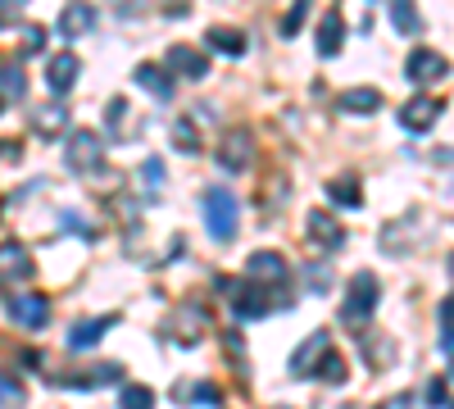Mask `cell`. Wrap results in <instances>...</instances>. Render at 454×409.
Listing matches in <instances>:
<instances>
[{
	"mask_svg": "<svg viewBox=\"0 0 454 409\" xmlns=\"http://www.w3.org/2000/svg\"><path fill=\"white\" fill-rule=\"evenodd\" d=\"M5 310H10L14 323H23L27 332H36V327H46V323H51V301H46V295H32V291H23V295H5Z\"/></svg>",
	"mask_w": 454,
	"mask_h": 409,
	"instance_id": "8992f818",
	"label": "cell"
},
{
	"mask_svg": "<svg viewBox=\"0 0 454 409\" xmlns=\"http://www.w3.org/2000/svg\"><path fill=\"white\" fill-rule=\"evenodd\" d=\"M168 68L177 73V78H186V83H205L209 78V55L196 51V46H173L168 51Z\"/></svg>",
	"mask_w": 454,
	"mask_h": 409,
	"instance_id": "9c48e42d",
	"label": "cell"
},
{
	"mask_svg": "<svg viewBox=\"0 0 454 409\" xmlns=\"http://www.w3.org/2000/svg\"><path fill=\"white\" fill-rule=\"evenodd\" d=\"M372 310H377V273H355L350 278V295H346V305H340V319L359 327Z\"/></svg>",
	"mask_w": 454,
	"mask_h": 409,
	"instance_id": "277c9868",
	"label": "cell"
},
{
	"mask_svg": "<svg viewBox=\"0 0 454 409\" xmlns=\"http://www.w3.org/2000/svg\"><path fill=\"white\" fill-rule=\"evenodd\" d=\"M314 374L323 378V382H332V387H346V378H350V368H346V359H340L336 350H327L323 359H318V368Z\"/></svg>",
	"mask_w": 454,
	"mask_h": 409,
	"instance_id": "603a6c76",
	"label": "cell"
},
{
	"mask_svg": "<svg viewBox=\"0 0 454 409\" xmlns=\"http://www.w3.org/2000/svg\"><path fill=\"white\" fill-rule=\"evenodd\" d=\"M391 23H395V32H404V36L423 32V19H419V10H413V5H391Z\"/></svg>",
	"mask_w": 454,
	"mask_h": 409,
	"instance_id": "4316f807",
	"label": "cell"
},
{
	"mask_svg": "<svg viewBox=\"0 0 454 409\" xmlns=\"http://www.w3.org/2000/svg\"><path fill=\"white\" fill-rule=\"evenodd\" d=\"M209 51H223V55H246V32L237 28H209Z\"/></svg>",
	"mask_w": 454,
	"mask_h": 409,
	"instance_id": "44dd1931",
	"label": "cell"
},
{
	"mask_svg": "<svg viewBox=\"0 0 454 409\" xmlns=\"http://www.w3.org/2000/svg\"><path fill=\"white\" fill-rule=\"evenodd\" d=\"M0 400H5L10 409H19V405H23V387H19L14 378H0Z\"/></svg>",
	"mask_w": 454,
	"mask_h": 409,
	"instance_id": "1f68e13d",
	"label": "cell"
},
{
	"mask_svg": "<svg viewBox=\"0 0 454 409\" xmlns=\"http://www.w3.org/2000/svg\"><path fill=\"white\" fill-rule=\"evenodd\" d=\"M109 327H119V314H100V319H87L68 332V350H91Z\"/></svg>",
	"mask_w": 454,
	"mask_h": 409,
	"instance_id": "4fadbf2b",
	"label": "cell"
},
{
	"mask_svg": "<svg viewBox=\"0 0 454 409\" xmlns=\"http://www.w3.org/2000/svg\"><path fill=\"white\" fill-rule=\"evenodd\" d=\"M340 36H346V19H340L336 10H327L323 23H318V55L323 59H332L340 51Z\"/></svg>",
	"mask_w": 454,
	"mask_h": 409,
	"instance_id": "ac0fdd59",
	"label": "cell"
},
{
	"mask_svg": "<svg viewBox=\"0 0 454 409\" xmlns=\"http://www.w3.org/2000/svg\"><path fill=\"white\" fill-rule=\"evenodd\" d=\"M336 109L340 114H372V109H382V91L377 87H350L336 96Z\"/></svg>",
	"mask_w": 454,
	"mask_h": 409,
	"instance_id": "9a60e30c",
	"label": "cell"
},
{
	"mask_svg": "<svg viewBox=\"0 0 454 409\" xmlns=\"http://www.w3.org/2000/svg\"><path fill=\"white\" fill-rule=\"evenodd\" d=\"M286 273H291V264L278 255V250H254L250 259H246V278L259 287V282H286Z\"/></svg>",
	"mask_w": 454,
	"mask_h": 409,
	"instance_id": "ba28073f",
	"label": "cell"
},
{
	"mask_svg": "<svg viewBox=\"0 0 454 409\" xmlns=\"http://www.w3.org/2000/svg\"><path fill=\"white\" fill-rule=\"evenodd\" d=\"M141 182H150V192H160V182H164V164H160V160H145V164H141Z\"/></svg>",
	"mask_w": 454,
	"mask_h": 409,
	"instance_id": "d6a6232c",
	"label": "cell"
},
{
	"mask_svg": "<svg viewBox=\"0 0 454 409\" xmlns=\"http://www.w3.org/2000/svg\"><path fill=\"white\" fill-rule=\"evenodd\" d=\"M32 278V259H27V246L19 241H5L0 246V282H27Z\"/></svg>",
	"mask_w": 454,
	"mask_h": 409,
	"instance_id": "7c38bea8",
	"label": "cell"
},
{
	"mask_svg": "<svg viewBox=\"0 0 454 409\" xmlns=\"http://www.w3.org/2000/svg\"><path fill=\"white\" fill-rule=\"evenodd\" d=\"M186 400H196V405H214V400H218V387H214V382H196V387H186Z\"/></svg>",
	"mask_w": 454,
	"mask_h": 409,
	"instance_id": "4dcf8cb0",
	"label": "cell"
},
{
	"mask_svg": "<svg viewBox=\"0 0 454 409\" xmlns=\"http://www.w3.org/2000/svg\"><path fill=\"white\" fill-rule=\"evenodd\" d=\"M64 128H68V109H64L59 100L32 109V132H36V137H59Z\"/></svg>",
	"mask_w": 454,
	"mask_h": 409,
	"instance_id": "2e32d148",
	"label": "cell"
},
{
	"mask_svg": "<svg viewBox=\"0 0 454 409\" xmlns=\"http://www.w3.org/2000/svg\"><path fill=\"white\" fill-rule=\"evenodd\" d=\"M46 46V28H27V51H42Z\"/></svg>",
	"mask_w": 454,
	"mask_h": 409,
	"instance_id": "e575fe53",
	"label": "cell"
},
{
	"mask_svg": "<svg viewBox=\"0 0 454 409\" xmlns=\"http://www.w3.org/2000/svg\"><path fill=\"white\" fill-rule=\"evenodd\" d=\"M445 73H450V64H445V55H436L432 46H419V51L404 59V78H409V83H419V87L445 78Z\"/></svg>",
	"mask_w": 454,
	"mask_h": 409,
	"instance_id": "52a82bcc",
	"label": "cell"
},
{
	"mask_svg": "<svg viewBox=\"0 0 454 409\" xmlns=\"http://www.w3.org/2000/svg\"><path fill=\"white\" fill-rule=\"evenodd\" d=\"M173 146H177L182 155H200V132H196L192 119H177L173 123Z\"/></svg>",
	"mask_w": 454,
	"mask_h": 409,
	"instance_id": "cb8c5ba5",
	"label": "cell"
},
{
	"mask_svg": "<svg viewBox=\"0 0 454 409\" xmlns=\"http://www.w3.org/2000/svg\"><path fill=\"white\" fill-rule=\"evenodd\" d=\"M305 287H309V295H327V287H332V264H327V259L305 264Z\"/></svg>",
	"mask_w": 454,
	"mask_h": 409,
	"instance_id": "d4e9b609",
	"label": "cell"
},
{
	"mask_svg": "<svg viewBox=\"0 0 454 409\" xmlns=\"http://www.w3.org/2000/svg\"><path fill=\"white\" fill-rule=\"evenodd\" d=\"M23 91H27L23 68H19V64H5V73H0V100H19Z\"/></svg>",
	"mask_w": 454,
	"mask_h": 409,
	"instance_id": "484cf974",
	"label": "cell"
},
{
	"mask_svg": "<svg viewBox=\"0 0 454 409\" xmlns=\"http://www.w3.org/2000/svg\"><path fill=\"white\" fill-rule=\"evenodd\" d=\"M78 73H82V59L73 55V51H64V55H55V59L46 64V87H51L55 96H68L73 87H78Z\"/></svg>",
	"mask_w": 454,
	"mask_h": 409,
	"instance_id": "30bf717a",
	"label": "cell"
},
{
	"mask_svg": "<svg viewBox=\"0 0 454 409\" xmlns=\"http://www.w3.org/2000/svg\"><path fill=\"white\" fill-rule=\"evenodd\" d=\"M441 355L450 359V301H441Z\"/></svg>",
	"mask_w": 454,
	"mask_h": 409,
	"instance_id": "836d02e7",
	"label": "cell"
},
{
	"mask_svg": "<svg viewBox=\"0 0 454 409\" xmlns=\"http://www.w3.org/2000/svg\"><path fill=\"white\" fill-rule=\"evenodd\" d=\"M119 409H155V391L150 387H123V396H119Z\"/></svg>",
	"mask_w": 454,
	"mask_h": 409,
	"instance_id": "83f0119b",
	"label": "cell"
},
{
	"mask_svg": "<svg viewBox=\"0 0 454 409\" xmlns=\"http://www.w3.org/2000/svg\"><path fill=\"white\" fill-rule=\"evenodd\" d=\"M427 405L432 409H450V382L445 378H432L427 382Z\"/></svg>",
	"mask_w": 454,
	"mask_h": 409,
	"instance_id": "f1b7e54d",
	"label": "cell"
},
{
	"mask_svg": "<svg viewBox=\"0 0 454 409\" xmlns=\"http://www.w3.org/2000/svg\"><path fill=\"white\" fill-rule=\"evenodd\" d=\"M91 23H96V10L91 5H68L59 14V32L64 36H82V32H91Z\"/></svg>",
	"mask_w": 454,
	"mask_h": 409,
	"instance_id": "ffe728a7",
	"label": "cell"
},
{
	"mask_svg": "<svg viewBox=\"0 0 454 409\" xmlns=\"http://www.w3.org/2000/svg\"><path fill=\"white\" fill-rule=\"evenodd\" d=\"M205 223H209L214 241H232V237H237L241 205H237V196L227 192V187H209V192H205Z\"/></svg>",
	"mask_w": 454,
	"mask_h": 409,
	"instance_id": "6da1fadb",
	"label": "cell"
},
{
	"mask_svg": "<svg viewBox=\"0 0 454 409\" xmlns=\"http://www.w3.org/2000/svg\"><path fill=\"white\" fill-rule=\"evenodd\" d=\"M250 151H254V132L250 128H232L218 141V169L223 173H241L250 164Z\"/></svg>",
	"mask_w": 454,
	"mask_h": 409,
	"instance_id": "5b68a950",
	"label": "cell"
},
{
	"mask_svg": "<svg viewBox=\"0 0 454 409\" xmlns=\"http://www.w3.org/2000/svg\"><path fill=\"white\" fill-rule=\"evenodd\" d=\"M137 87H145L150 96H160V100L173 96V83H168V73H164L160 64H141V68H137Z\"/></svg>",
	"mask_w": 454,
	"mask_h": 409,
	"instance_id": "d6986e66",
	"label": "cell"
},
{
	"mask_svg": "<svg viewBox=\"0 0 454 409\" xmlns=\"http://www.w3.org/2000/svg\"><path fill=\"white\" fill-rule=\"evenodd\" d=\"M327 201L340 205V209H359V205H364V192H359L355 177H336L332 187H327Z\"/></svg>",
	"mask_w": 454,
	"mask_h": 409,
	"instance_id": "7402d4cb",
	"label": "cell"
},
{
	"mask_svg": "<svg viewBox=\"0 0 454 409\" xmlns=\"http://www.w3.org/2000/svg\"><path fill=\"white\" fill-rule=\"evenodd\" d=\"M409 405H413V400H409V396H391V400H387V405H382V409H409Z\"/></svg>",
	"mask_w": 454,
	"mask_h": 409,
	"instance_id": "d590c367",
	"label": "cell"
},
{
	"mask_svg": "<svg viewBox=\"0 0 454 409\" xmlns=\"http://www.w3.org/2000/svg\"><path fill=\"white\" fill-rule=\"evenodd\" d=\"M68 169L73 173H87V177H96L105 169V141H100V132L78 128V132L68 137Z\"/></svg>",
	"mask_w": 454,
	"mask_h": 409,
	"instance_id": "7a4b0ae2",
	"label": "cell"
},
{
	"mask_svg": "<svg viewBox=\"0 0 454 409\" xmlns=\"http://www.w3.org/2000/svg\"><path fill=\"white\" fill-rule=\"evenodd\" d=\"M436 114H441V100H436V96H413V100L400 109V123H404L409 132H427V128L436 123Z\"/></svg>",
	"mask_w": 454,
	"mask_h": 409,
	"instance_id": "8fae6325",
	"label": "cell"
},
{
	"mask_svg": "<svg viewBox=\"0 0 454 409\" xmlns=\"http://www.w3.org/2000/svg\"><path fill=\"white\" fill-rule=\"evenodd\" d=\"M305 19H309V5H295V10L282 19V36H295L300 28H305Z\"/></svg>",
	"mask_w": 454,
	"mask_h": 409,
	"instance_id": "f546056e",
	"label": "cell"
},
{
	"mask_svg": "<svg viewBox=\"0 0 454 409\" xmlns=\"http://www.w3.org/2000/svg\"><path fill=\"white\" fill-rule=\"evenodd\" d=\"M0 151H10V146H0Z\"/></svg>",
	"mask_w": 454,
	"mask_h": 409,
	"instance_id": "8d00e7d4",
	"label": "cell"
},
{
	"mask_svg": "<svg viewBox=\"0 0 454 409\" xmlns=\"http://www.w3.org/2000/svg\"><path fill=\"white\" fill-rule=\"evenodd\" d=\"M305 232H309V241H318V246H340V223H336L327 209H309Z\"/></svg>",
	"mask_w": 454,
	"mask_h": 409,
	"instance_id": "e0dca14e",
	"label": "cell"
},
{
	"mask_svg": "<svg viewBox=\"0 0 454 409\" xmlns=\"http://www.w3.org/2000/svg\"><path fill=\"white\" fill-rule=\"evenodd\" d=\"M218 291H227V301H232V314L241 323L250 319H263L269 314V295H263L254 282H232V278H218Z\"/></svg>",
	"mask_w": 454,
	"mask_h": 409,
	"instance_id": "3957f363",
	"label": "cell"
},
{
	"mask_svg": "<svg viewBox=\"0 0 454 409\" xmlns=\"http://www.w3.org/2000/svg\"><path fill=\"white\" fill-rule=\"evenodd\" d=\"M332 350V342H327V332H314V337L305 342V346H300L295 355H291V374L295 378H309L314 374V368H318V359Z\"/></svg>",
	"mask_w": 454,
	"mask_h": 409,
	"instance_id": "5bb4252c",
	"label": "cell"
}]
</instances>
